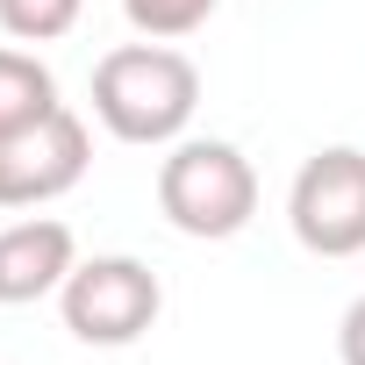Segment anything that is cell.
Instances as JSON below:
<instances>
[{
	"mask_svg": "<svg viewBox=\"0 0 365 365\" xmlns=\"http://www.w3.org/2000/svg\"><path fill=\"white\" fill-rule=\"evenodd\" d=\"M122 8L143 36H194L215 15V0H122Z\"/></svg>",
	"mask_w": 365,
	"mask_h": 365,
	"instance_id": "9",
	"label": "cell"
},
{
	"mask_svg": "<svg viewBox=\"0 0 365 365\" xmlns=\"http://www.w3.org/2000/svg\"><path fill=\"white\" fill-rule=\"evenodd\" d=\"M51 108H58V79H51L29 51H8V43H0V136L22 129V122H36V115H51Z\"/></svg>",
	"mask_w": 365,
	"mask_h": 365,
	"instance_id": "7",
	"label": "cell"
},
{
	"mask_svg": "<svg viewBox=\"0 0 365 365\" xmlns=\"http://www.w3.org/2000/svg\"><path fill=\"white\" fill-rule=\"evenodd\" d=\"M158 208L172 215V230L187 237H237L258 208V172L244 165L237 143H215V136H194L179 143L158 172Z\"/></svg>",
	"mask_w": 365,
	"mask_h": 365,
	"instance_id": "2",
	"label": "cell"
},
{
	"mask_svg": "<svg viewBox=\"0 0 365 365\" xmlns=\"http://www.w3.org/2000/svg\"><path fill=\"white\" fill-rule=\"evenodd\" d=\"M79 22V0H0V29L22 43H51Z\"/></svg>",
	"mask_w": 365,
	"mask_h": 365,
	"instance_id": "8",
	"label": "cell"
},
{
	"mask_svg": "<svg viewBox=\"0 0 365 365\" xmlns=\"http://www.w3.org/2000/svg\"><path fill=\"white\" fill-rule=\"evenodd\" d=\"M336 351H344V365H365V294L344 308V329H336Z\"/></svg>",
	"mask_w": 365,
	"mask_h": 365,
	"instance_id": "10",
	"label": "cell"
},
{
	"mask_svg": "<svg viewBox=\"0 0 365 365\" xmlns=\"http://www.w3.org/2000/svg\"><path fill=\"white\" fill-rule=\"evenodd\" d=\"M201 101V72L187 51H165V43H122L93 65V108L122 143H165L187 129Z\"/></svg>",
	"mask_w": 365,
	"mask_h": 365,
	"instance_id": "1",
	"label": "cell"
},
{
	"mask_svg": "<svg viewBox=\"0 0 365 365\" xmlns=\"http://www.w3.org/2000/svg\"><path fill=\"white\" fill-rule=\"evenodd\" d=\"M165 308V287L143 258H93L65 272V329L79 344H136Z\"/></svg>",
	"mask_w": 365,
	"mask_h": 365,
	"instance_id": "3",
	"label": "cell"
},
{
	"mask_svg": "<svg viewBox=\"0 0 365 365\" xmlns=\"http://www.w3.org/2000/svg\"><path fill=\"white\" fill-rule=\"evenodd\" d=\"M72 272V230L36 215V222H8L0 230V301H36L51 287H65Z\"/></svg>",
	"mask_w": 365,
	"mask_h": 365,
	"instance_id": "6",
	"label": "cell"
},
{
	"mask_svg": "<svg viewBox=\"0 0 365 365\" xmlns=\"http://www.w3.org/2000/svg\"><path fill=\"white\" fill-rule=\"evenodd\" d=\"M79 172H86V122L58 101L51 115L0 136V208H36L79 187Z\"/></svg>",
	"mask_w": 365,
	"mask_h": 365,
	"instance_id": "5",
	"label": "cell"
},
{
	"mask_svg": "<svg viewBox=\"0 0 365 365\" xmlns=\"http://www.w3.org/2000/svg\"><path fill=\"white\" fill-rule=\"evenodd\" d=\"M287 215H294V237H301L315 258H351V251H365V150H351V143L315 150V158L294 172Z\"/></svg>",
	"mask_w": 365,
	"mask_h": 365,
	"instance_id": "4",
	"label": "cell"
}]
</instances>
